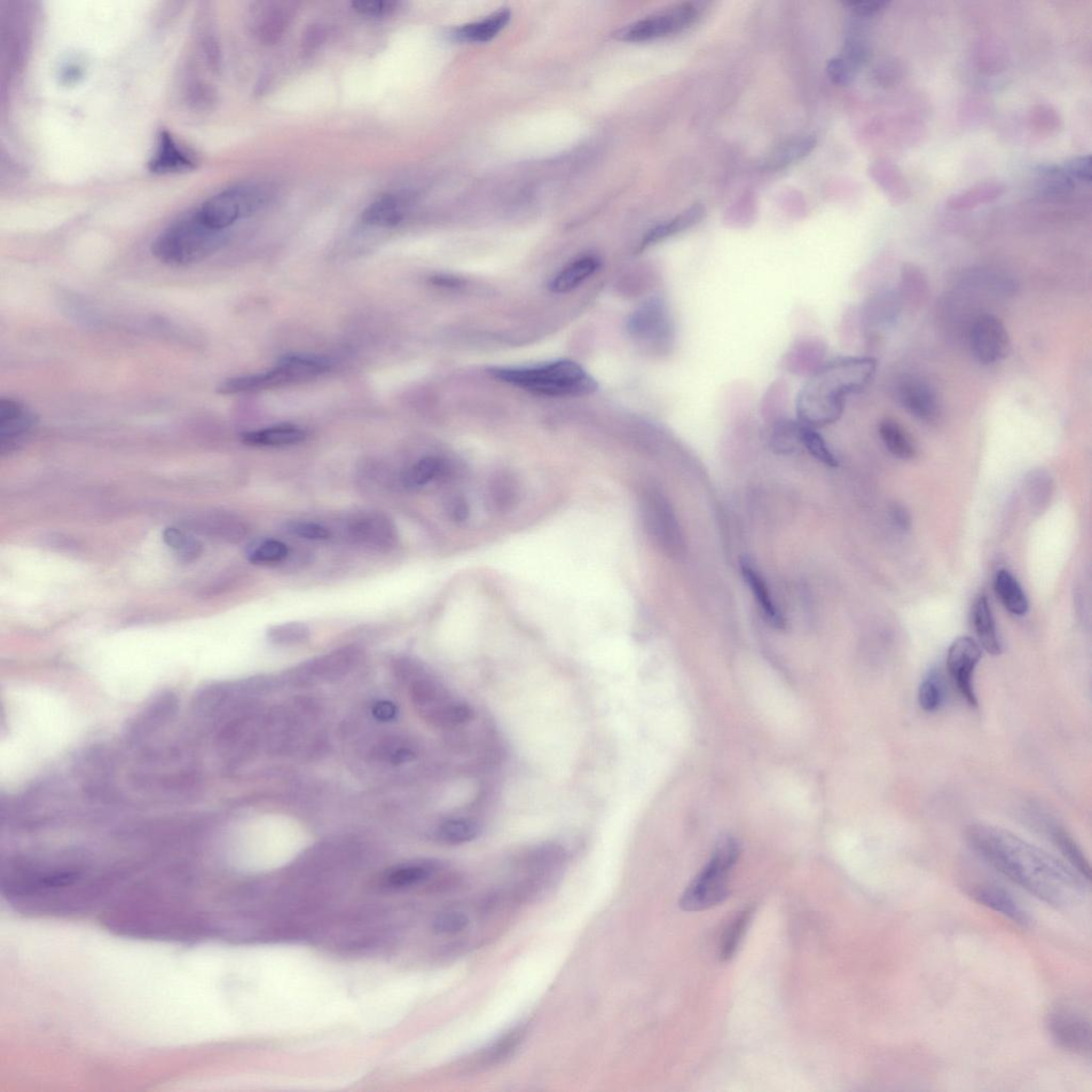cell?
I'll use <instances>...</instances> for the list:
<instances>
[{
    "label": "cell",
    "instance_id": "cell-48",
    "mask_svg": "<svg viewBox=\"0 0 1092 1092\" xmlns=\"http://www.w3.org/2000/svg\"><path fill=\"white\" fill-rule=\"evenodd\" d=\"M892 521L902 531H907L911 529V515L906 507L900 504H894L891 508Z\"/></svg>",
    "mask_w": 1092,
    "mask_h": 1092
},
{
    "label": "cell",
    "instance_id": "cell-12",
    "mask_svg": "<svg viewBox=\"0 0 1092 1092\" xmlns=\"http://www.w3.org/2000/svg\"><path fill=\"white\" fill-rule=\"evenodd\" d=\"M981 659L979 643L968 636L954 640L948 649L947 669L955 686L972 707L978 705L976 687H974V672Z\"/></svg>",
    "mask_w": 1092,
    "mask_h": 1092
},
{
    "label": "cell",
    "instance_id": "cell-21",
    "mask_svg": "<svg viewBox=\"0 0 1092 1092\" xmlns=\"http://www.w3.org/2000/svg\"><path fill=\"white\" fill-rule=\"evenodd\" d=\"M972 623L979 646L993 656L1002 654V642L997 634L992 608L985 594L977 596L972 608Z\"/></svg>",
    "mask_w": 1092,
    "mask_h": 1092
},
{
    "label": "cell",
    "instance_id": "cell-19",
    "mask_svg": "<svg viewBox=\"0 0 1092 1092\" xmlns=\"http://www.w3.org/2000/svg\"><path fill=\"white\" fill-rule=\"evenodd\" d=\"M195 167L192 154L177 143L168 132H161L156 151L150 161V169L160 175L178 173Z\"/></svg>",
    "mask_w": 1092,
    "mask_h": 1092
},
{
    "label": "cell",
    "instance_id": "cell-22",
    "mask_svg": "<svg viewBox=\"0 0 1092 1092\" xmlns=\"http://www.w3.org/2000/svg\"><path fill=\"white\" fill-rule=\"evenodd\" d=\"M741 570L746 583L749 586L754 598L757 599L767 622L777 630H782L785 627V619L772 598L763 577L761 576L757 568H754L747 558L741 561Z\"/></svg>",
    "mask_w": 1092,
    "mask_h": 1092
},
{
    "label": "cell",
    "instance_id": "cell-3",
    "mask_svg": "<svg viewBox=\"0 0 1092 1092\" xmlns=\"http://www.w3.org/2000/svg\"><path fill=\"white\" fill-rule=\"evenodd\" d=\"M489 373L500 381L541 396H585L598 390L594 378L569 360L535 366L494 367Z\"/></svg>",
    "mask_w": 1092,
    "mask_h": 1092
},
{
    "label": "cell",
    "instance_id": "cell-34",
    "mask_svg": "<svg viewBox=\"0 0 1092 1092\" xmlns=\"http://www.w3.org/2000/svg\"><path fill=\"white\" fill-rule=\"evenodd\" d=\"M436 866L434 863L422 862L414 864H407V866L392 869L386 875V883L395 889H402V887H408L425 882L432 873H434Z\"/></svg>",
    "mask_w": 1092,
    "mask_h": 1092
},
{
    "label": "cell",
    "instance_id": "cell-4",
    "mask_svg": "<svg viewBox=\"0 0 1092 1092\" xmlns=\"http://www.w3.org/2000/svg\"><path fill=\"white\" fill-rule=\"evenodd\" d=\"M224 241L225 232L210 229L193 210L157 236L151 251L153 256L164 265L186 267L214 254Z\"/></svg>",
    "mask_w": 1092,
    "mask_h": 1092
},
{
    "label": "cell",
    "instance_id": "cell-29",
    "mask_svg": "<svg viewBox=\"0 0 1092 1092\" xmlns=\"http://www.w3.org/2000/svg\"><path fill=\"white\" fill-rule=\"evenodd\" d=\"M816 146V139L813 136H806L795 138L787 141L776 147L775 150L769 154L763 166L767 170H779L788 167L789 164L799 161L805 159L808 153L813 151Z\"/></svg>",
    "mask_w": 1092,
    "mask_h": 1092
},
{
    "label": "cell",
    "instance_id": "cell-1",
    "mask_svg": "<svg viewBox=\"0 0 1092 1092\" xmlns=\"http://www.w3.org/2000/svg\"><path fill=\"white\" fill-rule=\"evenodd\" d=\"M965 836L972 850L990 867L1049 906L1072 908L1085 898L1087 879L1055 855L1011 832L974 823Z\"/></svg>",
    "mask_w": 1092,
    "mask_h": 1092
},
{
    "label": "cell",
    "instance_id": "cell-13",
    "mask_svg": "<svg viewBox=\"0 0 1092 1092\" xmlns=\"http://www.w3.org/2000/svg\"><path fill=\"white\" fill-rule=\"evenodd\" d=\"M972 355L981 364H995L1008 356L1009 335L1003 322L990 314L974 321L970 336Z\"/></svg>",
    "mask_w": 1092,
    "mask_h": 1092
},
{
    "label": "cell",
    "instance_id": "cell-43",
    "mask_svg": "<svg viewBox=\"0 0 1092 1092\" xmlns=\"http://www.w3.org/2000/svg\"><path fill=\"white\" fill-rule=\"evenodd\" d=\"M288 555V547L278 540H265L249 549V561L255 564L279 563Z\"/></svg>",
    "mask_w": 1092,
    "mask_h": 1092
},
{
    "label": "cell",
    "instance_id": "cell-30",
    "mask_svg": "<svg viewBox=\"0 0 1092 1092\" xmlns=\"http://www.w3.org/2000/svg\"><path fill=\"white\" fill-rule=\"evenodd\" d=\"M878 430L886 450L894 457L901 460H911L915 457L917 450L914 439L900 423L886 419L880 423Z\"/></svg>",
    "mask_w": 1092,
    "mask_h": 1092
},
{
    "label": "cell",
    "instance_id": "cell-6",
    "mask_svg": "<svg viewBox=\"0 0 1092 1092\" xmlns=\"http://www.w3.org/2000/svg\"><path fill=\"white\" fill-rule=\"evenodd\" d=\"M740 857V846L733 839L722 842L712 859L683 893L680 906L688 913L719 905L729 897V877Z\"/></svg>",
    "mask_w": 1092,
    "mask_h": 1092
},
{
    "label": "cell",
    "instance_id": "cell-7",
    "mask_svg": "<svg viewBox=\"0 0 1092 1092\" xmlns=\"http://www.w3.org/2000/svg\"><path fill=\"white\" fill-rule=\"evenodd\" d=\"M263 187L240 185L211 196L196 208L195 214L204 224L218 232L238 223L240 218L253 215L266 202Z\"/></svg>",
    "mask_w": 1092,
    "mask_h": 1092
},
{
    "label": "cell",
    "instance_id": "cell-39",
    "mask_svg": "<svg viewBox=\"0 0 1092 1092\" xmlns=\"http://www.w3.org/2000/svg\"><path fill=\"white\" fill-rule=\"evenodd\" d=\"M444 469L443 462L436 457L423 458L404 476V484L408 488H421L434 481Z\"/></svg>",
    "mask_w": 1092,
    "mask_h": 1092
},
{
    "label": "cell",
    "instance_id": "cell-32",
    "mask_svg": "<svg viewBox=\"0 0 1092 1092\" xmlns=\"http://www.w3.org/2000/svg\"><path fill=\"white\" fill-rule=\"evenodd\" d=\"M704 216V208L700 204L689 208L683 213L670 220L664 224L658 225L655 229L651 230L642 241V248L654 245L658 241L664 240L671 236L684 232L690 229L691 226L701 222Z\"/></svg>",
    "mask_w": 1092,
    "mask_h": 1092
},
{
    "label": "cell",
    "instance_id": "cell-38",
    "mask_svg": "<svg viewBox=\"0 0 1092 1092\" xmlns=\"http://www.w3.org/2000/svg\"><path fill=\"white\" fill-rule=\"evenodd\" d=\"M311 631L308 625L301 623H289L274 625L267 631V638L278 647H294L308 642Z\"/></svg>",
    "mask_w": 1092,
    "mask_h": 1092
},
{
    "label": "cell",
    "instance_id": "cell-44",
    "mask_svg": "<svg viewBox=\"0 0 1092 1092\" xmlns=\"http://www.w3.org/2000/svg\"><path fill=\"white\" fill-rule=\"evenodd\" d=\"M163 540L171 548L175 549L177 554L186 558V560H192V558L199 555L201 551V546L198 541L176 528H169L164 531Z\"/></svg>",
    "mask_w": 1092,
    "mask_h": 1092
},
{
    "label": "cell",
    "instance_id": "cell-35",
    "mask_svg": "<svg viewBox=\"0 0 1092 1092\" xmlns=\"http://www.w3.org/2000/svg\"><path fill=\"white\" fill-rule=\"evenodd\" d=\"M946 688L942 674L937 669L927 673L917 690V701L921 709L927 713L940 710L945 702Z\"/></svg>",
    "mask_w": 1092,
    "mask_h": 1092
},
{
    "label": "cell",
    "instance_id": "cell-16",
    "mask_svg": "<svg viewBox=\"0 0 1092 1092\" xmlns=\"http://www.w3.org/2000/svg\"><path fill=\"white\" fill-rule=\"evenodd\" d=\"M968 893L980 905L995 911L1015 924L1027 927L1032 923L1031 916L1023 905L999 884H977L970 886Z\"/></svg>",
    "mask_w": 1092,
    "mask_h": 1092
},
{
    "label": "cell",
    "instance_id": "cell-25",
    "mask_svg": "<svg viewBox=\"0 0 1092 1092\" xmlns=\"http://www.w3.org/2000/svg\"><path fill=\"white\" fill-rule=\"evenodd\" d=\"M308 437L304 429L285 423L262 430L250 431L241 437L242 442L254 447H285L300 444Z\"/></svg>",
    "mask_w": 1092,
    "mask_h": 1092
},
{
    "label": "cell",
    "instance_id": "cell-14",
    "mask_svg": "<svg viewBox=\"0 0 1092 1092\" xmlns=\"http://www.w3.org/2000/svg\"><path fill=\"white\" fill-rule=\"evenodd\" d=\"M642 510L651 536L668 551H677L680 547V531L663 495L654 490L644 493Z\"/></svg>",
    "mask_w": 1092,
    "mask_h": 1092
},
{
    "label": "cell",
    "instance_id": "cell-37",
    "mask_svg": "<svg viewBox=\"0 0 1092 1092\" xmlns=\"http://www.w3.org/2000/svg\"><path fill=\"white\" fill-rule=\"evenodd\" d=\"M771 444L773 450L779 454H792L801 444V423L788 420H777L772 430Z\"/></svg>",
    "mask_w": 1092,
    "mask_h": 1092
},
{
    "label": "cell",
    "instance_id": "cell-41",
    "mask_svg": "<svg viewBox=\"0 0 1092 1092\" xmlns=\"http://www.w3.org/2000/svg\"><path fill=\"white\" fill-rule=\"evenodd\" d=\"M801 444L816 460L830 468H837L838 461L824 442L823 437L814 428L801 423Z\"/></svg>",
    "mask_w": 1092,
    "mask_h": 1092
},
{
    "label": "cell",
    "instance_id": "cell-42",
    "mask_svg": "<svg viewBox=\"0 0 1092 1092\" xmlns=\"http://www.w3.org/2000/svg\"><path fill=\"white\" fill-rule=\"evenodd\" d=\"M751 915V909H746L735 918L733 924L729 927L720 946V961H729L732 960L738 946H740L746 929H747Z\"/></svg>",
    "mask_w": 1092,
    "mask_h": 1092
},
{
    "label": "cell",
    "instance_id": "cell-9",
    "mask_svg": "<svg viewBox=\"0 0 1092 1092\" xmlns=\"http://www.w3.org/2000/svg\"><path fill=\"white\" fill-rule=\"evenodd\" d=\"M1046 1025L1052 1040L1059 1048L1073 1054L1090 1056L1091 1024L1082 1011L1059 1005L1048 1013Z\"/></svg>",
    "mask_w": 1092,
    "mask_h": 1092
},
{
    "label": "cell",
    "instance_id": "cell-46",
    "mask_svg": "<svg viewBox=\"0 0 1092 1092\" xmlns=\"http://www.w3.org/2000/svg\"><path fill=\"white\" fill-rule=\"evenodd\" d=\"M287 531L293 535L312 541H327L331 536L325 526L312 522H292L287 525Z\"/></svg>",
    "mask_w": 1092,
    "mask_h": 1092
},
{
    "label": "cell",
    "instance_id": "cell-45",
    "mask_svg": "<svg viewBox=\"0 0 1092 1092\" xmlns=\"http://www.w3.org/2000/svg\"><path fill=\"white\" fill-rule=\"evenodd\" d=\"M469 916L461 911H447L438 915L434 922V930L438 933L454 934L468 929Z\"/></svg>",
    "mask_w": 1092,
    "mask_h": 1092
},
{
    "label": "cell",
    "instance_id": "cell-36",
    "mask_svg": "<svg viewBox=\"0 0 1092 1092\" xmlns=\"http://www.w3.org/2000/svg\"><path fill=\"white\" fill-rule=\"evenodd\" d=\"M479 835V828L473 822L465 819L449 820L437 830V837L447 845H462L475 839Z\"/></svg>",
    "mask_w": 1092,
    "mask_h": 1092
},
{
    "label": "cell",
    "instance_id": "cell-28",
    "mask_svg": "<svg viewBox=\"0 0 1092 1092\" xmlns=\"http://www.w3.org/2000/svg\"><path fill=\"white\" fill-rule=\"evenodd\" d=\"M994 591L1004 608L1010 614L1023 617L1027 614L1029 603L1019 581L1007 570H1000L994 578Z\"/></svg>",
    "mask_w": 1092,
    "mask_h": 1092
},
{
    "label": "cell",
    "instance_id": "cell-27",
    "mask_svg": "<svg viewBox=\"0 0 1092 1092\" xmlns=\"http://www.w3.org/2000/svg\"><path fill=\"white\" fill-rule=\"evenodd\" d=\"M405 216V201L389 194L381 196L363 211L362 222L368 225L391 227L402 223Z\"/></svg>",
    "mask_w": 1092,
    "mask_h": 1092
},
{
    "label": "cell",
    "instance_id": "cell-40",
    "mask_svg": "<svg viewBox=\"0 0 1092 1092\" xmlns=\"http://www.w3.org/2000/svg\"><path fill=\"white\" fill-rule=\"evenodd\" d=\"M900 300L897 294L887 292L880 294L871 300L866 310L868 320L870 324H886L895 317H898L900 313Z\"/></svg>",
    "mask_w": 1092,
    "mask_h": 1092
},
{
    "label": "cell",
    "instance_id": "cell-10",
    "mask_svg": "<svg viewBox=\"0 0 1092 1092\" xmlns=\"http://www.w3.org/2000/svg\"><path fill=\"white\" fill-rule=\"evenodd\" d=\"M700 17V8L684 3L632 23L620 33L626 41H648L688 28Z\"/></svg>",
    "mask_w": 1092,
    "mask_h": 1092
},
{
    "label": "cell",
    "instance_id": "cell-2",
    "mask_svg": "<svg viewBox=\"0 0 1092 1092\" xmlns=\"http://www.w3.org/2000/svg\"><path fill=\"white\" fill-rule=\"evenodd\" d=\"M871 358L838 359L812 375L797 399L799 422L820 428L837 422L844 411L847 396L866 389L876 374Z\"/></svg>",
    "mask_w": 1092,
    "mask_h": 1092
},
{
    "label": "cell",
    "instance_id": "cell-31",
    "mask_svg": "<svg viewBox=\"0 0 1092 1092\" xmlns=\"http://www.w3.org/2000/svg\"><path fill=\"white\" fill-rule=\"evenodd\" d=\"M358 658L357 650L344 649L315 659V661L306 665L304 670L324 679L336 678L347 672L356 664Z\"/></svg>",
    "mask_w": 1092,
    "mask_h": 1092
},
{
    "label": "cell",
    "instance_id": "cell-23",
    "mask_svg": "<svg viewBox=\"0 0 1092 1092\" xmlns=\"http://www.w3.org/2000/svg\"><path fill=\"white\" fill-rule=\"evenodd\" d=\"M293 19V9L286 4L273 3L257 15L254 31L259 41L277 43Z\"/></svg>",
    "mask_w": 1092,
    "mask_h": 1092
},
{
    "label": "cell",
    "instance_id": "cell-15",
    "mask_svg": "<svg viewBox=\"0 0 1092 1092\" xmlns=\"http://www.w3.org/2000/svg\"><path fill=\"white\" fill-rule=\"evenodd\" d=\"M36 423V415L25 405L11 398L0 400V452L5 454L17 450Z\"/></svg>",
    "mask_w": 1092,
    "mask_h": 1092
},
{
    "label": "cell",
    "instance_id": "cell-8",
    "mask_svg": "<svg viewBox=\"0 0 1092 1092\" xmlns=\"http://www.w3.org/2000/svg\"><path fill=\"white\" fill-rule=\"evenodd\" d=\"M412 697L423 716L435 726L454 728L473 718L470 705L435 679L423 677L416 680Z\"/></svg>",
    "mask_w": 1092,
    "mask_h": 1092
},
{
    "label": "cell",
    "instance_id": "cell-11",
    "mask_svg": "<svg viewBox=\"0 0 1092 1092\" xmlns=\"http://www.w3.org/2000/svg\"><path fill=\"white\" fill-rule=\"evenodd\" d=\"M630 331L636 339L668 352L674 342V326L667 303L654 298L633 314Z\"/></svg>",
    "mask_w": 1092,
    "mask_h": 1092
},
{
    "label": "cell",
    "instance_id": "cell-5",
    "mask_svg": "<svg viewBox=\"0 0 1092 1092\" xmlns=\"http://www.w3.org/2000/svg\"><path fill=\"white\" fill-rule=\"evenodd\" d=\"M330 368L331 363L326 358L288 356L269 372L226 379L219 384L217 392L223 395H236L292 386L315 379Z\"/></svg>",
    "mask_w": 1092,
    "mask_h": 1092
},
{
    "label": "cell",
    "instance_id": "cell-33",
    "mask_svg": "<svg viewBox=\"0 0 1092 1092\" xmlns=\"http://www.w3.org/2000/svg\"><path fill=\"white\" fill-rule=\"evenodd\" d=\"M510 20L508 10H500L482 21L468 23L457 30L458 38L469 42H488L505 28Z\"/></svg>",
    "mask_w": 1092,
    "mask_h": 1092
},
{
    "label": "cell",
    "instance_id": "cell-50",
    "mask_svg": "<svg viewBox=\"0 0 1092 1092\" xmlns=\"http://www.w3.org/2000/svg\"><path fill=\"white\" fill-rule=\"evenodd\" d=\"M321 37H322V33H321L320 28H317V27L311 28L310 34H308V36H306V40H305V44H304L305 49L308 51H313L314 49H315V47H317L318 44L321 42Z\"/></svg>",
    "mask_w": 1092,
    "mask_h": 1092
},
{
    "label": "cell",
    "instance_id": "cell-26",
    "mask_svg": "<svg viewBox=\"0 0 1092 1092\" xmlns=\"http://www.w3.org/2000/svg\"><path fill=\"white\" fill-rule=\"evenodd\" d=\"M599 267L598 258L593 256L580 257L557 273L549 283V288L557 294L569 293L588 278H591L599 269Z\"/></svg>",
    "mask_w": 1092,
    "mask_h": 1092
},
{
    "label": "cell",
    "instance_id": "cell-49",
    "mask_svg": "<svg viewBox=\"0 0 1092 1092\" xmlns=\"http://www.w3.org/2000/svg\"><path fill=\"white\" fill-rule=\"evenodd\" d=\"M374 716L380 721H391L396 717V706L388 701L377 703L373 710Z\"/></svg>",
    "mask_w": 1092,
    "mask_h": 1092
},
{
    "label": "cell",
    "instance_id": "cell-20",
    "mask_svg": "<svg viewBox=\"0 0 1092 1092\" xmlns=\"http://www.w3.org/2000/svg\"><path fill=\"white\" fill-rule=\"evenodd\" d=\"M1039 824L1043 826V830L1046 831L1052 842L1065 855L1070 867L1089 882L1091 873L1090 864L1079 844L1069 835V832L1063 826H1060L1056 821L1049 819V817H1043Z\"/></svg>",
    "mask_w": 1092,
    "mask_h": 1092
},
{
    "label": "cell",
    "instance_id": "cell-18",
    "mask_svg": "<svg viewBox=\"0 0 1092 1092\" xmlns=\"http://www.w3.org/2000/svg\"><path fill=\"white\" fill-rule=\"evenodd\" d=\"M900 406L915 418L931 423L938 419L940 405L936 392L922 380H903L898 389Z\"/></svg>",
    "mask_w": 1092,
    "mask_h": 1092
},
{
    "label": "cell",
    "instance_id": "cell-47",
    "mask_svg": "<svg viewBox=\"0 0 1092 1092\" xmlns=\"http://www.w3.org/2000/svg\"><path fill=\"white\" fill-rule=\"evenodd\" d=\"M352 7L355 8L357 12L365 15V17H384V15L394 12L397 9L398 3L384 2V0H375V2L374 0H366V2L361 0V2L353 3Z\"/></svg>",
    "mask_w": 1092,
    "mask_h": 1092
},
{
    "label": "cell",
    "instance_id": "cell-24",
    "mask_svg": "<svg viewBox=\"0 0 1092 1092\" xmlns=\"http://www.w3.org/2000/svg\"><path fill=\"white\" fill-rule=\"evenodd\" d=\"M826 346L819 341H801L784 358V366L796 375L814 374L823 366Z\"/></svg>",
    "mask_w": 1092,
    "mask_h": 1092
},
{
    "label": "cell",
    "instance_id": "cell-17",
    "mask_svg": "<svg viewBox=\"0 0 1092 1092\" xmlns=\"http://www.w3.org/2000/svg\"><path fill=\"white\" fill-rule=\"evenodd\" d=\"M349 535L359 544L376 549H388L395 545L396 529L388 517L365 513L351 518Z\"/></svg>",
    "mask_w": 1092,
    "mask_h": 1092
}]
</instances>
